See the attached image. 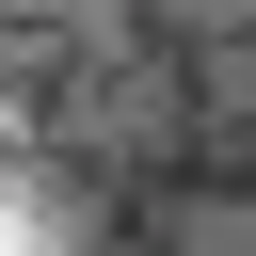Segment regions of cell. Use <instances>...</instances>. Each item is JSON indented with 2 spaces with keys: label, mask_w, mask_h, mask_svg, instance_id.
<instances>
[{
  "label": "cell",
  "mask_w": 256,
  "mask_h": 256,
  "mask_svg": "<svg viewBox=\"0 0 256 256\" xmlns=\"http://www.w3.org/2000/svg\"><path fill=\"white\" fill-rule=\"evenodd\" d=\"M0 192L32 256H256V0H0Z\"/></svg>",
  "instance_id": "1"
}]
</instances>
